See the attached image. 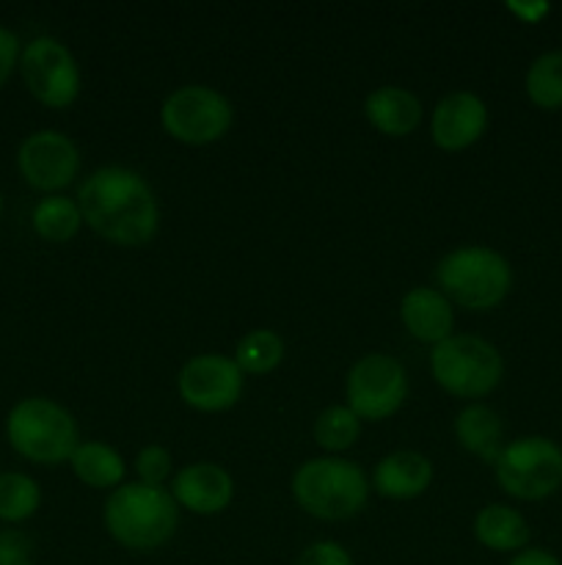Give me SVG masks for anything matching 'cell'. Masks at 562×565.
I'll return each instance as SVG.
<instances>
[{
  "mask_svg": "<svg viewBox=\"0 0 562 565\" xmlns=\"http://www.w3.org/2000/svg\"><path fill=\"white\" fill-rule=\"evenodd\" d=\"M472 533L479 546H485L488 552H499V555H518L521 550H527L529 539H532L523 513L505 502H488L485 508H479L474 513Z\"/></svg>",
  "mask_w": 562,
  "mask_h": 565,
  "instance_id": "19",
  "label": "cell"
},
{
  "mask_svg": "<svg viewBox=\"0 0 562 565\" xmlns=\"http://www.w3.org/2000/svg\"><path fill=\"white\" fill-rule=\"evenodd\" d=\"M430 375L446 395L479 403L505 379V359L485 337L455 331L450 340L430 348Z\"/></svg>",
  "mask_w": 562,
  "mask_h": 565,
  "instance_id": "6",
  "label": "cell"
},
{
  "mask_svg": "<svg viewBox=\"0 0 562 565\" xmlns=\"http://www.w3.org/2000/svg\"><path fill=\"white\" fill-rule=\"evenodd\" d=\"M0 215H3V193H0Z\"/></svg>",
  "mask_w": 562,
  "mask_h": 565,
  "instance_id": "32",
  "label": "cell"
},
{
  "mask_svg": "<svg viewBox=\"0 0 562 565\" xmlns=\"http://www.w3.org/2000/svg\"><path fill=\"white\" fill-rule=\"evenodd\" d=\"M132 469H136L138 483L147 486H160V489H169L171 478H174V456H171L169 447L163 445H147L136 452V461H132Z\"/></svg>",
  "mask_w": 562,
  "mask_h": 565,
  "instance_id": "26",
  "label": "cell"
},
{
  "mask_svg": "<svg viewBox=\"0 0 562 565\" xmlns=\"http://www.w3.org/2000/svg\"><path fill=\"white\" fill-rule=\"evenodd\" d=\"M507 565H562V561L554 552L540 550V546H527V550H521L518 555H512Z\"/></svg>",
  "mask_w": 562,
  "mask_h": 565,
  "instance_id": "31",
  "label": "cell"
},
{
  "mask_svg": "<svg viewBox=\"0 0 562 565\" xmlns=\"http://www.w3.org/2000/svg\"><path fill=\"white\" fill-rule=\"evenodd\" d=\"M287 356L284 337L275 329H251L237 340L231 359L242 375H270L281 367Z\"/></svg>",
  "mask_w": 562,
  "mask_h": 565,
  "instance_id": "22",
  "label": "cell"
},
{
  "mask_svg": "<svg viewBox=\"0 0 562 565\" xmlns=\"http://www.w3.org/2000/svg\"><path fill=\"white\" fill-rule=\"evenodd\" d=\"M235 125V108L224 92L204 83H185L165 94L160 105V127L185 147H209L226 138Z\"/></svg>",
  "mask_w": 562,
  "mask_h": 565,
  "instance_id": "7",
  "label": "cell"
},
{
  "mask_svg": "<svg viewBox=\"0 0 562 565\" xmlns=\"http://www.w3.org/2000/svg\"><path fill=\"white\" fill-rule=\"evenodd\" d=\"M0 565H36V561H33V541L22 530H0Z\"/></svg>",
  "mask_w": 562,
  "mask_h": 565,
  "instance_id": "28",
  "label": "cell"
},
{
  "mask_svg": "<svg viewBox=\"0 0 562 565\" xmlns=\"http://www.w3.org/2000/svg\"><path fill=\"white\" fill-rule=\"evenodd\" d=\"M17 171L42 196L64 193L80 177V147L53 127L28 132L17 147Z\"/></svg>",
  "mask_w": 562,
  "mask_h": 565,
  "instance_id": "11",
  "label": "cell"
},
{
  "mask_svg": "<svg viewBox=\"0 0 562 565\" xmlns=\"http://www.w3.org/2000/svg\"><path fill=\"white\" fill-rule=\"evenodd\" d=\"M42 508V489L25 472H0V522L17 524L33 519Z\"/></svg>",
  "mask_w": 562,
  "mask_h": 565,
  "instance_id": "25",
  "label": "cell"
},
{
  "mask_svg": "<svg viewBox=\"0 0 562 565\" xmlns=\"http://www.w3.org/2000/svg\"><path fill=\"white\" fill-rule=\"evenodd\" d=\"M422 116V99L406 86H378L364 97V119L386 138H408Z\"/></svg>",
  "mask_w": 562,
  "mask_h": 565,
  "instance_id": "17",
  "label": "cell"
},
{
  "mask_svg": "<svg viewBox=\"0 0 562 565\" xmlns=\"http://www.w3.org/2000/svg\"><path fill=\"white\" fill-rule=\"evenodd\" d=\"M408 397V373L391 353H364L345 379V406L361 423H383L402 408Z\"/></svg>",
  "mask_w": 562,
  "mask_h": 565,
  "instance_id": "9",
  "label": "cell"
},
{
  "mask_svg": "<svg viewBox=\"0 0 562 565\" xmlns=\"http://www.w3.org/2000/svg\"><path fill=\"white\" fill-rule=\"evenodd\" d=\"M435 467L419 450H391L375 463L369 475V486L378 497L395 502L419 500L433 486Z\"/></svg>",
  "mask_w": 562,
  "mask_h": 565,
  "instance_id": "15",
  "label": "cell"
},
{
  "mask_svg": "<svg viewBox=\"0 0 562 565\" xmlns=\"http://www.w3.org/2000/svg\"><path fill=\"white\" fill-rule=\"evenodd\" d=\"M494 478L512 500H549L562 489V447L549 436H518L496 458Z\"/></svg>",
  "mask_w": 562,
  "mask_h": 565,
  "instance_id": "8",
  "label": "cell"
},
{
  "mask_svg": "<svg viewBox=\"0 0 562 565\" xmlns=\"http://www.w3.org/2000/svg\"><path fill=\"white\" fill-rule=\"evenodd\" d=\"M361 428L364 423L353 408H347L345 403H334L317 414L312 434L323 456H342L350 447H356V441L361 439Z\"/></svg>",
  "mask_w": 562,
  "mask_h": 565,
  "instance_id": "23",
  "label": "cell"
},
{
  "mask_svg": "<svg viewBox=\"0 0 562 565\" xmlns=\"http://www.w3.org/2000/svg\"><path fill=\"white\" fill-rule=\"evenodd\" d=\"M31 230L44 243H69L83 230V213L77 207L75 196L53 193L42 196L31 210Z\"/></svg>",
  "mask_w": 562,
  "mask_h": 565,
  "instance_id": "21",
  "label": "cell"
},
{
  "mask_svg": "<svg viewBox=\"0 0 562 565\" xmlns=\"http://www.w3.org/2000/svg\"><path fill=\"white\" fill-rule=\"evenodd\" d=\"M523 92L540 110H562V50H549L529 64Z\"/></svg>",
  "mask_w": 562,
  "mask_h": 565,
  "instance_id": "24",
  "label": "cell"
},
{
  "mask_svg": "<svg viewBox=\"0 0 562 565\" xmlns=\"http://www.w3.org/2000/svg\"><path fill=\"white\" fill-rule=\"evenodd\" d=\"M292 565H356V561H353L350 550H347L345 544L331 539H320L314 541V544H309Z\"/></svg>",
  "mask_w": 562,
  "mask_h": 565,
  "instance_id": "27",
  "label": "cell"
},
{
  "mask_svg": "<svg viewBox=\"0 0 562 565\" xmlns=\"http://www.w3.org/2000/svg\"><path fill=\"white\" fill-rule=\"evenodd\" d=\"M507 11L516 14L521 22H527V25H534V22H540L549 14L551 6L543 3V0H534V3H518V0H510V3H507Z\"/></svg>",
  "mask_w": 562,
  "mask_h": 565,
  "instance_id": "30",
  "label": "cell"
},
{
  "mask_svg": "<svg viewBox=\"0 0 562 565\" xmlns=\"http://www.w3.org/2000/svg\"><path fill=\"white\" fill-rule=\"evenodd\" d=\"M83 224L119 248H143L160 232V204L147 177L130 166H99L77 185Z\"/></svg>",
  "mask_w": 562,
  "mask_h": 565,
  "instance_id": "1",
  "label": "cell"
},
{
  "mask_svg": "<svg viewBox=\"0 0 562 565\" xmlns=\"http://www.w3.org/2000/svg\"><path fill=\"white\" fill-rule=\"evenodd\" d=\"M246 375L226 353H196L176 373V392L198 414L229 412L240 403Z\"/></svg>",
  "mask_w": 562,
  "mask_h": 565,
  "instance_id": "12",
  "label": "cell"
},
{
  "mask_svg": "<svg viewBox=\"0 0 562 565\" xmlns=\"http://www.w3.org/2000/svg\"><path fill=\"white\" fill-rule=\"evenodd\" d=\"M169 491L180 511L193 516H218L235 502V478L215 461H193L176 469Z\"/></svg>",
  "mask_w": 562,
  "mask_h": 565,
  "instance_id": "14",
  "label": "cell"
},
{
  "mask_svg": "<svg viewBox=\"0 0 562 565\" xmlns=\"http://www.w3.org/2000/svg\"><path fill=\"white\" fill-rule=\"evenodd\" d=\"M20 75L28 94L44 108L64 110L80 97L83 75L75 53L61 39L47 33L22 44Z\"/></svg>",
  "mask_w": 562,
  "mask_h": 565,
  "instance_id": "10",
  "label": "cell"
},
{
  "mask_svg": "<svg viewBox=\"0 0 562 565\" xmlns=\"http://www.w3.org/2000/svg\"><path fill=\"white\" fill-rule=\"evenodd\" d=\"M22 42L11 28L0 25V88L11 81L17 70H20Z\"/></svg>",
  "mask_w": 562,
  "mask_h": 565,
  "instance_id": "29",
  "label": "cell"
},
{
  "mask_svg": "<svg viewBox=\"0 0 562 565\" xmlns=\"http://www.w3.org/2000/svg\"><path fill=\"white\" fill-rule=\"evenodd\" d=\"M6 441L25 461L39 467H61L69 463L72 452L83 439L69 408L53 397L31 395L17 401L6 414Z\"/></svg>",
  "mask_w": 562,
  "mask_h": 565,
  "instance_id": "4",
  "label": "cell"
},
{
  "mask_svg": "<svg viewBox=\"0 0 562 565\" xmlns=\"http://www.w3.org/2000/svg\"><path fill=\"white\" fill-rule=\"evenodd\" d=\"M452 434H455L457 445L468 452V456L479 458V461L494 467L499 452L505 450V423H501L499 412L490 408L488 403H466L461 412L455 414L452 423Z\"/></svg>",
  "mask_w": 562,
  "mask_h": 565,
  "instance_id": "18",
  "label": "cell"
},
{
  "mask_svg": "<svg viewBox=\"0 0 562 565\" xmlns=\"http://www.w3.org/2000/svg\"><path fill=\"white\" fill-rule=\"evenodd\" d=\"M105 533L121 550L149 555L169 544L180 527V508L169 489L127 480L114 489L102 508Z\"/></svg>",
  "mask_w": 562,
  "mask_h": 565,
  "instance_id": "2",
  "label": "cell"
},
{
  "mask_svg": "<svg viewBox=\"0 0 562 565\" xmlns=\"http://www.w3.org/2000/svg\"><path fill=\"white\" fill-rule=\"evenodd\" d=\"M400 323L411 340L435 348L455 334V307L439 287H411L400 298Z\"/></svg>",
  "mask_w": 562,
  "mask_h": 565,
  "instance_id": "16",
  "label": "cell"
},
{
  "mask_svg": "<svg viewBox=\"0 0 562 565\" xmlns=\"http://www.w3.org/2000/svg\"><path fill=\"white\" fill-rule=\"evenodd\" d=\"M69 469L83 486L94 491H114L127 483V461L108 441L83 439L69 458Z\"/></svg>",
  "mask_w": 562,
  "mask_h": 565,
  "instance_id": "20",
  "label": "cell"
},
{
  "mask_svg": "<svg viewBox=\"0 0 562 565\" xmlns=\"http://www.w3.org/2000/svg\"><path fill=\"white\" fill-rule=\"evenodd\" d=\"M435 287L452 307L466 312H490L512 290V265L490 246H457L435 263Z\"/></svg>",
  "mask_w": 562,
  "mask_h": 565,
  "instance_id": "5",
  "label": "cell"
},
{
  "mask_svg": "<svg viewBox=\"0 0 562 565\" xmlns=\"http://www.w3.org/2000/svg\"><path fill=\"white\" fill-rule=\"evenodd\" d=\"M488 130V105L468 88L444 94L430 114V141L441 152H466Z\"/></svg>",
  "mask_w": 562,
  "mask_h": 565,
  "instance_id": "13",
  "label": "cell"
},
{
  "mask_svg": "<svg viewBox=\"0 0 562 565\" xmlns=\"http://www.w3.org/2000/svg\"><path fill=\"white\" fill-rule=\"evenodd\" d=\"M367 472L342 456H317L292 472L290 494L303 513L320 522H347L369 502Z\"/></svg>",
  "mask_w": 562,
  "mask_h": 565,
  "instance_id": "3",
  "label": "cell"
}]
</instances>
